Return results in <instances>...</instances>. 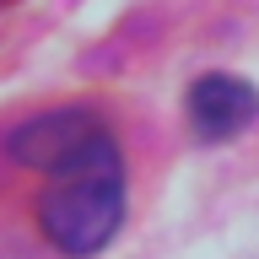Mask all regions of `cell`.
<instances>
[{"mask_svg":"<svg viewBox=\"0 0 259 259\" xmlns=\"http://www.w3.org/2000/svg\"><path fill=\"white\" fill-rule=\"evenodd\" d=\"M124 222V157L113 135L92 146L87 157L44 178L38 194V227L44 238L70 259H87L97 248H108V238Z\"/></svg>","mask_w":259,"mask_h":259,"instance_id":"6da1fadb","label":"cell"},{"mask_svg":"<svg viewBox=\"0 0 259 259\" xmlns=\"http://www.w3.org/2000/svg\"><path fill=\"white\" fill-rule=\"evenodd\" d=\"M103 141H108V124H103L92 108H49V113H38V119H27V124H16L6 151H11L22 167L49 178V173L70 167L76 157H87V151L103 146Z\"/></svg>","mask_w":259,"mask_h":259,"instance_id":"7a4b0ae2","label":"cell"},{"mask_svg":"<svg viewBox=\"0 0 259 259\" xmlns=\"http://www.w3.org/2000/svg\"><path fill=\"white\" fill-rule=\"evenodd\" d=\"M184 113H189V124L200 130L205 141H227V135H238V130L259 113V92H254L243 76L210 70V76H200V81L189 87Z\"/></svg>","mask_w":259,"mask_h":259,"instance_id":"3957f363","label":"cell"}]
</instances>
